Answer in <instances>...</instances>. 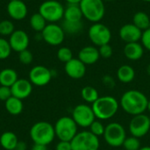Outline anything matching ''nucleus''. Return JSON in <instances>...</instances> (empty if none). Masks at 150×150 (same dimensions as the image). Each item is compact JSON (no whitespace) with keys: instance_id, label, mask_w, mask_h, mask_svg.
<instances>
[{"instance_id":"nucleus-1","label":"nucleus","mask_w":150,"mask_h":150,"mask_svg":"<svg viewBox=\"0 0 150 150\" xmlns=\"http://www.w3.org/2000/svg\"><path fill=\"white\" fill-rule=\"evenodd\" d=\"M149 98L147 96L137 90H129L124 92L120 100V106L125 112L135 116L142 114L147 111Z\"/></svg>"},{"instance_id":"nucleus-2","label":"nucleus","mask_w":150,"mask_h":150,"mask_svg":"<svg viewBox=\"0 0 150 150\" xmlns=\"http://www.w3.org/2000/svg\"><path fill=\"white\" fill-rule=\"evenodd\" d=\"M92 110L96 119L99 120H108L113 118L120 109V101L112 96L99 97L92 105Z\"/></svg>"},{"instance_id":"nucleus-3","label":"nucleus","mask_w":150,"mask_h":150,"mask_svg":"<svg viewBox=\"0 0 150 150\" xmlns=\"http://www.w3.org/2000/svg\"><path fill=\"white\" fill-rule=\"evenodd\" d=\"M30 137L33 143L47 146L54 140V127L47 121L36 122L30 129Z\"/></svg>"},{"instance_id":"nucleus-4","label":"nucleus","mask_w":150,"mask_h":150,"mask_svg":"<svg viewBox=\"0 0 150 150\" xmlns=\"http://www.w3.org/2000/svg\"><path fill=\"white\" fill-rule=\"evenodd\" d=\"M79 6L83 18L92 23L100 22L105 13L103 0H82Z\"/></svg>"},{"instance_id":"nucleus-5","label":"nucleus","mask_w":150,"mask_h":150,"mask_svg":"<svg viewBox=\"0 0 150 150\" xmlns=\"http://www.w3.org/2000/svg\"><path fill=\"white\" fill-rule=\"evenodd\" d=\"M55 136L60 141L71 142L78 133V126L72 117L64 116L60 118L54 126Z\"/></svg>"},{"instance_id":"nucleus-6","label":"nucleus","mask_w":150,"mask_h":150,"mask_svg":"<svg viewBox=\"0 0 150 150\" xmlns=\"http://www.w3.org/2000/svg\"><path fill=\"white\" fill-rule=\"evenodd\" d=\"M105 142L112 148H120L123 146L127 138L125 127L119 122H111L105 126L104 133Z\"/></svg>"},{"instance_id":"nucleus-7","label":"nucleus","mask_w":150,"mask_h":150,"mask_svg":"<svg viewBox=\"0 0 150 150\" xmlns=\"http://www.w3.org/2000/svg\"><path fill=\"white\" fill-rule=\"evenodd\" d=\"M63 5L56 0H47L39 7V13L48 23H56L63 18Z\"/></svg>"},{"instance_id":"nucleus-8","label":"nucleus","mask_w":150,"mask_h":150,"mask_svg":"<svg viewBox=\"0 0 150 150\" xmlns=\"http://www.w3.org/2000/svg\"><path fill=\"white\" fill-rule=\"evenodd\" d=\"M72 150H98L100 147L99 138L90 131H82L70 142Z\"/></svg>"},{"instance_id":"nucleus-9","label":"nucleus","mask_w":150,"mask_h":150,"mask_svg":"<svg viewBox=\"0 0 150 150\" xmlns=\"http://www.w3.org/2000/svg\"><path fill=\"white\" fill-rule=\"evenodd\" d=\"M89 39L95 47L109 44L112 39V32L107 25L101 22L93 23L88 31Z\"/></svg>"},{"instance_id":"nucleus-10","label":"nucleus","mask_w":150,"mask_h":150,"mask_svg":"<svg viewBox=\"0 0 150 150\" xmlns=\"http://www.w3.org/2000/svg\"><path fill=\"white\" fill-rule=\"evenodd\" d=\"M71 117L76 125L83 128L90 127L91 123L96 120L92 107L87 104H80L75 106Z\"/></svg>"},{"instance_id":"nucleus-11","label":"nucleus","mask_w":150,"mask_h":150,"mask_svg":"<svg viewBox=\"0 0 150 150\" xmlns=\"http://www.w3.org/2000/svg\"><path fill=\"white\" fill-rule=\"evenodd\" d=\"M41 38L50 46H59L64 40L65 33L56 23H48L41 32Z\"/></svg>"},{"instance_id":"nucleus-12","label":"nucleus","mask_w":150,"mask_h":150,"mask_svg":"<svg viewBox=\"0 0 150 150\" xmlns=\"http://www.w3.org/2000/svg\"><path fill=\"white\" fill-rule=\"evenodd\" d=\"M128 127L132 136L141 139L149 132L150 117L144 113L133 116Z\"/></svg>"},{"instance_id":"nucleus-13","label":"nucleus","mask_w":150,"mask_h":150,"mask_svg":"<svg viewBox=\"0 0 150 150\" xmlns=\"http://www.w3.org/2000/svg\"><path fill=\"white\" fill-rule=\"evenodd\" d=\"M53 77L52 70L45 66H34L29 72V81L36 86H45Z\"/></svg>"},{"instance_id":"nucleus-14","label":"nucleus","mask_w":150,"mask_h":150,"mask_svg":"<svg viewBox=\"0 0 150 150\" xmlns=\"http://www.w3.org/2000/svg\"><path fill=\"white\" fill-rule=\"evenodd\" d=\"M29 42V36L23 30H15L9 38V43L11 49L18 53L27 49Z\"/></svg>"},{"instance_id":"nucleus-15","label":"nucleus","mask_w":150,"mask_h":150,"mask_svg":"<svg viewBox=\"0 0 150 150\" xmlns=\"http://www.w3.org/2000/svg\"><path fill=\"white\" fill-rule=\"evenodd\" d=\"M64 70L68 76L72 79H81L86 74V65L78 58H73L65 63Z\"/></svg>"},{"instance_id":"nucleus-16","label":"nucleus","mask_w":150,"mask_h":150,"mask_svg":"<svg viewBox=\"0 0 150 150\" xmlns=\"http://www.w3.org/2000/svg\"><path fill=\"white\" fill-rule=\"evenodd\" d=\"M119 35L120 39L126 43L139 42V40L142 39V31L133 23L126 24L120 27Z\"/></svg>"},{"instance_id":"nucleus-17","label":"nucleus","mask_w":150,"mask_h":150,"mask_svg":"<svg viewBox=\"0 0 150 150\" xmlns=\"http://www.w3.org/2000/svg\"><path fill=\"white\" fill-rule=\"evenodd\" d=\"M11 90L13 97L22 100L31 95L33 91V84L29 80L21 78L16 81V83L11 87Z\"/></svg>"},{"instance_id":"nucleus-18","label":"nucleus","mask_w":150,"mask_h":150,"mask_svg":"<svg viewBox=\"0 0 150 150\" xmlns=\"http://www.w3.org/2000/svg\"><path fill=\"white\" fill-rule=\"evenodd\" d=\"M27 6L21 0L10 1L7 5V12L14 20H22L27 15Z\"/></svg>"},{"instance_id":"nucleus-19","label":"nucleus","mask_w":150,"mask_h":150,"mask_svg":"<svg viewBox=\"0 0 150 150\" xmlns=\"http://www.w3.org/2000/svg\"><path fill=\"white\" fill-rule=\"evenodd\" d=\"M100 58L98 48L95 46H86L78 53V59L85 65H92Z\"/></svg>"},{"instance_id":"nucleus-20","label":"nucleus","mask_w":150,"mask_h":150,"mask_svg":"<svg viewBox=\"0 0 150 150\" xmlns=\"http://www.w3.org/2000/svg\"><path fill=\"white\" fill-rule=\"evenodd\" d=\"M124 54L130 61H138L142 59L144 54V47L142 43L131 42L126 43L124 47Z\"/></svg>"},{"instance_id":"nucleus-21","label":"nucleus","mask_w":150,"mask_h":150,"mask_svg":"<svg viewBox=\"0 0 150 150\" xmlns=\"http://www.w3.org/2000/svg\"><path fill=\"white\" fill-rule=\"evenodd\" d=\"M83 16L79 4H68L67 7L64 9V20L70 22H82Z\"/></svg>"},{"instance_id":"nucleus-22","label":"nucleus","mask_w":150,"mask_h":150,"mask_svg":"<svg viewBox=\"0 0 150 150\" xmlns=\"http://www.w3.org/2000/svg\"><path fill=\"white\" fill-rule=\"evenodd\" d=\"M135 77V71L130 65H121L117 70V78L120 83H129L134 81Z\"/></svg>"},{"instance_id":"nucleus-23","label":"nucleus","mask_w":150,"mask_h":150,"mask_svg":"<svg viewBox=\"0 0 150 150\" xmlns=\"http://www.w3.org/2000/svg\"><path fill=\"white\" fill-rule=\"evenodd\" d=\"M18 142V137L12 132H4L0 135V145L4 149L15 150Z\"/></svg>"},{"instance_id":"nucleus-24","label":"nucleus","mask_w":150,"mask_h":150,"mask_svg":"<svg viewBox=\"0 0 150 150\" xmlns=\"http://www.w3.org/2000/svg\"><path fill=\"white\" fill-rule=\"evenodd\" d=\"M18 79V74L12 69H4L0 71L1 86L11 87Z\"/></svg>"},{"instance_id":"nucleus-25","label":"nucleus","mask_w":150,"mask_h":150,"mask_svg":"<svg viewBox=\"0 0 150 150\" xmlns=\"http://www.w3.org/2000/svg\"><path fill=\"white\" fill-rule=\"evenodd\" d=\"M23 108H24V105H23L22 100L13 96L5 101V109L11 115L20 114L23 111Z\"/></svg>"},{"instance_id":"nucleus-26","label":"nucleus","mask_w":150,"mask_h":150,"mask_svg":"<svg viewBox=\"0 0 150 150\" xmlns=\"http://www.w3.org/2000/svg\"><path fill=\"white\" fill-rule=\"evenodd\" d=\"M133 24L143 32L149 28V16L145 11H137L133 17Z\"/></svg>"},{"instance_id":"nucleus-27","label":"nucleus","mask_w":150,"mask_h":150,"mask_svg":"<svg viewBox=\"0 0 150 150\" xmlns=\"http://www.w3.org/2000/svg\"><path fill=\"white\" fill-rule=\"evenodd\" d=\"M81 97L86 103L92 105L99 98V95H98V91H97V89H95L92 86L87 85L82 89Z\"/></svg>"},{"instance_id":"nucleus-28","label":"nucleus","mask_w":150,"mask_h":150,"mask_svg":"<svg viewBox=\"0 0 150 150\" xmlns=\"http://www.w3.org/2000/svg\"><path fill=\"white\" fill-rule=\"evenodd\" d=\"M30 25H31L32 29L34 30L35 32L41 33L47 25V21L39 12H37L31 16Z\"/></svg>"},{"instance_id":"nucleus-29","label":"nucleus","mask_w":150,"mask_h":150,"mask_svg":"<svg viewBox=\"0 0 150 150\" xmlns=\"http://www.w3.org/2000/svg\"><path fill=\"white\" fill-rule=\"evenodd\" d=\"M62 27L65 33L76 34L82 31L83 23L82 22H70V21L63 20Z\"/></svg>"},{"instance_id":"nucleus-30","label":"nucleus","mask_w":150,"mask_h":150,"mask_svg":"<svg viewBox=\"0 0 150 150\" xmlns=\"http://www.w3.org/2000/svg\"><path fill=\"white\" fill-rule=\"evenodd\" d=\"M15 31L13 22L11 20L4 19L0 21V35L1 36H11Z\"/></svg>"},{"instance_id":"nucleus-31","label":"nucleus","mask_w":150,"mask_h":150,"mask_svg":"<svg viewBox=\"0 0 150 150\" xmlns=\"http://www.w3.org/2000/svg\"><path fill=\"white\" fill-rule=\"evenodd\" d=\"M122 147L125 149V150H139L142 148L140 139L132 135L126 138Z\"/></svg>"},{"instance_id":"nucleus-32","label":"nucleus","mask_w":150,"mask_h":150,"mask_svg":"<svg viewBox=\"0 0 150 150\" xmlns=\"http://www.w3.org/2000/svg\"><path fill=\"white\" fill-rule=\"evenodd\" d=\"M11 50L9 40L4 37H0V60L7 59L10 56Z\"/></svg>"},{"instance_id":"nucleus-33","label":"nucleus","mask_w":150,"mask_h":150,"mask_svg":"<svg viewBox=\"0 0 150 150\" xmlns=\"http://www.w3.org/2000/svg\"><path fill=\"white\" fill-rule=\"evenodd\" d=\"M57 58L62 62H68L71 59H73V53L70 48L67 47H60L57 51Z\"/></svg>"},{"instance_id":"nucleus-34","label":"nucleus","mask_w":150,"mask_h":150,"mask_svg":"<svg viewBox=\"0 0 150 150\" xmlns=\"http://www.w3.org/2000/svg\"><path fill=\"white\" fill-rule=\"evenodd\" d=\"M90 132L92 133L94 135H96L97 137H100V136H103L104 135V133H105V127L104 126V124L101 122V120H95L91 125L90 126Z\"/></svg>"},{"instance_id":"nucleus-35","label":"nucleus","mask_w":150,"mask_h":150,"mask_svg":"<svg viewBox=\"0 0 150 150\" xmlns=\"http://www.w3.org/2000/svg\"><path fill=\"white\" fill-rule=\"evenodd\" d=\"M18 60L22 64L28 65V64L32 63V62L33 60V55L31 51H29L28 49H25V50L18 53Z\"/></svg>"},{"instance_id":"nucleus-36","label":"nucleus","mask_w":150,"mask_h":150,"mask_svg":"<svg viewBox=\"0 0 150 150\" xmlns=\"http://www.w3.org/2000/svg\"><path fill=\"white\" fill-rule=\"evenodd\" d=\"M98 52H99L100 57L104 59H109L112 56L113 49L110 44H105L98 47Z\"/></svg>"},{"instance_id":"nucleus-37","label":"nucleus","mask_w":150,"mask_h":150,"mask_svg":"<svg viewBox=\"0 0 150 150\" xmlns=\"http://www.w3.org/2000/svg\"><path fill=\"white\" fill-rule=\"evenodd\" d=\"M141 41H142V45L143 46V47L150 51V28L142 32Z\"/></svg>"},{"instance_id":"nucleus-38","label":"nucleus","mask_w":150,"mask_h":150,"mask_svg":"<svg viewBox=\"0 0 150 150\" xmlns=\"http://www.w3.org/2000/svg\"><path fill=\"white\" fill-rule=\"evenodd\" d=\"M11 97H12L11 87L0 86V100L5 102V101H6L7 99H9Z\"/></svg>"},{"instance_id":"nucleus-39","label":"nucleus","mask_w":150,"mask_h":150,"mask_svg":"<svg viewBox=\"0 0 150 150\" xmlns=\"http://www.w3.org/2000/svg\"><path fill=\"white\" fill-rule=\"evenodd\" d=\"M102 83L108 89H113L115 87V85H116L114 78L112 76H110V75L104 76L103 78H102Z\"/></svg>"},{"instance_id":"nucleus-40","label":"nucleus","mask_w":150,"mask_h":150,"mask_svg":"<svg viewBox=\"0 0 150 150\" xmlns=\"http://www.w3.org/2000/svg\"><path fill=\"white\" fill-rule=\"evenodd\" d=\"M55 150H72L71 142H65V141H60L56 144Z\"/></svg>"},{"instance_id":"nucleus-41","label":"nucleus","mask_w":150,"mask_h":150,"mask_svg":"<svg viewBox=\"0 0 150 150\" xmlns=\"http://www.w3.org/2000/svg\"><path fill=\"white\" fill-rule=\"evenodd\" d=\"M31 150H47V146L42 145V144H37L34 143L32 147Z\"/></svg>"},{"instance_id":"nucleus-42","label":"nucleus","mask_w":150,"mask_h":150,"mask_svg":"<svg viewBox=\"0 0 150 150\" xmlns=\"http://www.w3.org/2000/svg\"><path fill=\"white\" fill-rule=\"evenodd\" d=\"M25 149H26V144H25V142H19V141H18V144H17V147H16L15 150Z\"/></svg>"},{"instance_id":"nucleus-43","label":"nucleus","mask_w":150,"mask_h":150,"mask_svg":"<svg viewBox=\"0 0 150 150\" xmlns=\"http://www.w3.org/2000/svg\"><path fill=\"white\" fill-rule=\"evenodd\" d=\"M65 1L70 4H79L82 0H65Z\"/></svg>"},{"instance_id":"nucleus-44","label":"nucleus","mask_w":150,"mask_h":150,"mask_svg":"<svg viewBox=\"0 0 150 150\" xmlns=\"http://www.w3.org/2000/svg\"><path fill=\"white\" fill-rule=\"evenodd\" d=\"M139 150H150V146H145V147H142Z\"/></svg>"},{"instance_id":"nucleus-45","label":"nucleus","mask_w":150,"mask_h":150,"mask_svg":"<svg viewBox=\"0 0 150 150\" xmlns=\"http://www.w3.org/2000/svg\"><path fill=\"white\" fill-rule=\"evenodd\" d=\"M147 73H148V75L150 76V63L148 65V67H147Z\"/></svg>"},{"instance_id":"nucleus-46","label":"nucleus","mask_w":150,"mask_h":150,"mask_svg":"<svg viewBox=\"0 0 150 150\" xmlns=\"http://www.w3.org/2000/svg\"><path fill=\"white\" fill-rule=\"evenodd\" d=\"M147 110L150 113V100H149V104H148V108H147Z\"/></svg>"},{"instance_id":"nucleus-47","label":"nucleus","mask_w":150,"mask_h":150,"mask_svg":"<svg viewBox=\"0 0 150 150\" xmlns=\"http://www.w3.org/2000/svg\"><path fill=\"white\" fill-rule=\"evenodd\" d=\"M143 2H147V3H150V0H142Z\"/></svg>"},{"instance_id":"nucleus-48","label":"nucleus","mask_w":150,"mask_h":150,"mask_svg":"<svg viewBox=\"0 0 150 150\" xmlns=\"http://www.w3.org/2000/svg\"><path fill=\"white\" fill-rule=\"evenodd\" d=\"M10 1H14V0H10Z\"/></svg>"}]
</instances>
